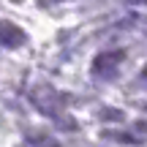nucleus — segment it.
Here are the masks:
<instances>
[{
	"mask_svg": "<svg viewBox=\"0 0 147 147\" xmlns=\"http://www.w3.org/2000/svg\"><path fill=\"white\" fill-rule=\"evenodd\" d=\"M128 3H134V5H144L147 0H128Z\"/></svg>",
	"mask_w": 147,
	"mask_h": 147,
	"instance_id": "nucleus-4",
	"label": "nucleus"
},
{
	"mask_svg": "<svg viewBox=\"0 0 147 147\" xmlns=\"http://www.w3.org/2000/svg\"><path fill=\"white\" fill-rule=\"evenodd\" d=\"M123 57H125V52H123V49H106V52H101L98 57L93 60L90 71H93L95 79L109 82L112 76H117V71H120V65H123Z\"/></svg>",
	"mask_w": 147,
	"mask_h": 147,
	"instance_id": "nucleus-1",
	"label": "nucleus"
},
{
	"mask_svg": "<svg viewBox=\"0 0 147 147\" xmlns=\"http://www.w3.org/2000/svg\"><path fill=\"white\" fill-rule=\"evenodd\" d=\"M27 41L25 30L16 27L14 22H0V49H16Z\"/></svg>",
	"mask_w": 147,
	"mask_h": 147,
	"instance_id": "nucleus-2",
	"label": "nucleus"
},
{
	"mask_svg": "<svg viewBox=\"0 0 147 147\" xmlns=\"http://www.w3.org/2000/svg\"><path fill=\"white\" fill-rule=\"evenodd\" d=\"M104 136H106V139H115V142H128V144H136V142H139L134 134H117V131H115V134H112V131H106Z\"/></svg>",
	"mask_w": 147,
	"mask_h": 147,
	"instance_id": "nucleus-3",
	"label": "nucleus"
}]
</instances>
